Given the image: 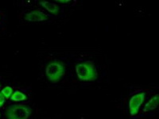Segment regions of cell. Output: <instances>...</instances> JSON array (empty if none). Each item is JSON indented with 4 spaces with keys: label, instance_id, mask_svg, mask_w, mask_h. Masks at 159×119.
Returning <instances> with one entry per match:
<instances>
[{
    "label": "cell",
    "instance_id": "52a82bcc",
    "mask_svg": "<svg viewBox=\"0 0 159 119\" xmlns=\"http://www.w3.org/2000/svg\"><path fill=\"white\" fill-rule=\"evenodd\" d=\"M157 104H158V95L156 94L154 97H152L149 100L147 104L145 105L144 109H143V113H147V112L155 110L157 107Z\"/></svg>",
    "mask_w": 159,
    "mask_h": 119
},
{
    "label": "cell",
    "instance_id": "7a4b0ae2",
    "mask_svg": "<svg viewBox=\"0 0 159 119\" xmlns=\"http://www.w3.org/2000/svg\"><path fill=\"white\" fill-rule=\"evenodd\" d=\"M32 114V109L25 104L11 105L6 111L8 119H28Z\"/></svg>",
    "mask_w": 159,
    "mask_h": 119
},
{
    "label": "cell",
    "instance_id": "ba28073f",
    "mask_svg": "<svg viewBox=\"0 0 159 119\" xmlns=\"http://www.w3.org/2000/svg\"><path fill=\"white\" fill-rule=\"evenodd\" d=\"M27 97L24 94L23 92L20 91V90H15L11 96V101L15 102V103H19V102H22L26 100Z\"/></svg>",
    "mask_w": 159,
    "mask_h": 119
},
{
    "label": "cell",
    "instance_id": "4fadbf2b",
    "mask_svg": "<svg viewBox=\"0 0 159 119\" xmlns=\"http://www.w3.org/2000/svg\"><path fill=\"white\" fill-rule=\"evenodd\" d=\"M1 86H2V85H1V83H0V87H1Z\"/></svg>",
    "mask_w": 159,
    "mask_h": 119
},
{
    "label": "cell",
    "instance_id": "8fae6325",
    "mask_svg": "<svg viewBox=\"0 0 159 119\" xmlns=\"http://www.w3.org/2000/svg\"><path fill=\"white\" fill-rule=\"evenodd\" d=\"M57 2H61V3H66V2H69V0H64V1H60V0H58V1H57Z\"/></svg>",
    "mask_w": 159,
    "mask_h": 119
},
{
    "label": "cell",
    "instance_id": "5b68a950",
    "mask_svg": "<svg viewBox=\"0 0 159 119\" xmlns=\"http://www.w3.org/2000/svg\"><path fill=\"white\" fill-rule=\"evenodd\" d=\"M49 18V16L41 11H33L25 14L24 19L28 22H43Z\"/></svg>",
    "mask_w": 159,
    "mask_h": 119
},
{
    "label": "cell",
    "instance_id": "7c38bea8",
    "mask_svg": "<svg viewBox=\"0 0 159 119\" xmlns=\"http://www.w3.org/2000/svg\"><path fill=\"white\" fill-rule=\"evenodd\" d=\"M1 18H1V15H0V22H1Z\"/></svg>",
    "mask_w": 159,
    "mask_h": 119
},
{
    "label": "cell",
    "instance_id": "30bf717a",
    "mask_svg": "<svg viewBox=\"0 0 159 119\" xmlns=\"http://www.w3.org/2000/svg\"><path fill=\"white\" fill-rule=\"evenodd\" d=\"M5 101H6L5 97H4L3 95L0 92V107H2V106H3V104L5 103Z\"/></svg>",
    "mask_w": 159,
    "mask_h": 119
},
{
    "label": "cell",
    "instance_id": "277c9868",
    "mask_svg": "<svg viewBox=\"0 0 159 119\" xmlns=\"http://www.w3.org/2000/svg\"><path fill=\"white\" fill-rule=\"evenodd\" d=\"M145 95L146 94L144 92H139L130 98L129 102V109H130V114L132 117L135 116L139 113V108L144 101Z\"/></svg>",
    "mask_w": 159,
    "mask_h": 119
},
{
    "label": "cell",
    "instance_id": "3957f363",
    "mask_svg": "<svg viewBox=\"0 0 159 119\" xmlns=\"http://www.w3.org/2000/svg\"><path fill=\"white\" fill-rule=\"evenodd\" d=\"M45 75L52 83H58L65 75V66L57 60L51 62L45 68Z\"/></svg>",
    "mask_w": 159,
    "mask_h": 119
},
{
    "label": "cell",
    "instance_id": "8992f818",
    "mask_svg": "<svg viewBox=\"0 0 159 119\" xmlns=\"http://www.w3.org/2000/svg\"><path fill=\"white\" fill-rule=\"evenodd\" d=\"M39 3L42 7L45 8L46 11H49L51 14L57 15L58 12H59V6L54 2H48V1H40Z\"/></svg>",
    "mask_w": 159,
    "mask_h": 119
},
{
    "label": "cell",
    "instance_id": "6da1fadb",
    "mask_svg": "<svg viewBox=\"0 0 159 119\" xmlns=\"http://www.w3.org/2000/svg\"><path fill=\"white\" fill-rule=\"evenodd\" d=\"M78 78L84 82H93L97 79V71L92 61H84L76 65Z\"/></svg>",
    "mask_w": 159,
    "mask_h": 119
},
{
    "label": "cell",
    "instance_id": "9c48e42d",
    "mask_svg": "<svg viewBox=\"0 0 159 119\" xmlns=\"http://www.w3.org/2000/svg\"><path fill=\"white\" fill-rule=\"evenodd\" d=\"M1 93L3 95L6 99H9L13 94V88L9 86H7L1 90Z\"/></svg>",
    "mask_w": 159,
    "mask_h": 119
},
{
    "label": "cell",
    "instance_id": "5bb4252c",
    "mask_svg": "<svg viewBox=\"0 0 159 119\" xmlns=\"http://www.w3.org/2000/svg\"><path fill=\"white\" fill-rule=\"evenodd\" d=\"M0 117H1V114H0Z\"/></svg>",
    "mask_w": 159,
    "mask_h": 119
}]
</instances>
